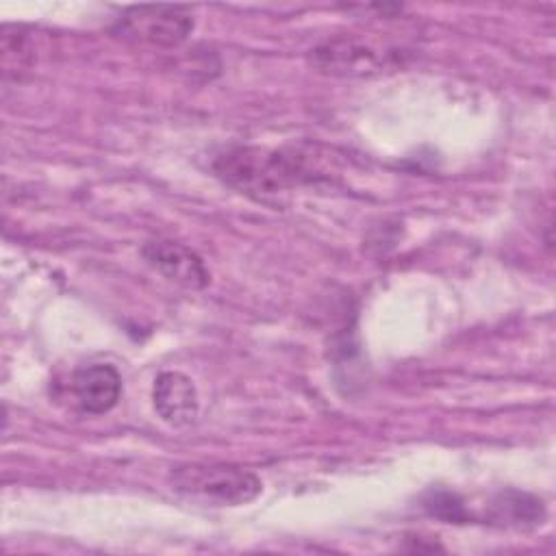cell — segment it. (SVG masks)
Wrapping results in <instances>:
<instances>
[{
  "label": "cell",
  "instance_id": "obj_4",
  "mask_svg": "<svg viewBox=\"0 0 556 556\" xmlns=\"http://www.w3.org/2000/svg\"><path fill=\"white\" fill-rule=\"evenodd\" d=\"M141 256L163 278L185 289H204L211 282L204 261L185 243L172 239H152L141 245Z\"/></svg>",
  "mask_w": 556,
  "mask_h": 556
},
{
  "label": "cell",
  "instance_id": "obj_6",
  "mask_svg": "<svg viewBox=\"0 0 556 556\" xmlns=\"http://www.w3.org/2000/svg\"><path fill=\"white\" fill-rule=\"evenodd\" d=\"M152 402L156 415L174 428L191 424L198 415L195 384L182 371H161L152 387Z\"/></svg>",
  "mask_w": 556,
  "mask_h": 556
},
{
  "label": "cell",
  "instance_id": "obj_8",
  "mask_svg": "<svg viewBox=\"0 0 556 556\" xmlns=\"http://www.w3.org/2000/svg\"><path fill=\"white\" fill-rule=\"evenodd\" d=\"M491 519L506 526L532 528L536 523H543L545 506L539 497L530 493L508 489L495 495V500L491 502Z\"/></svg>",
  "mask_w": 556,
  "mask_h": 556
},
{
  "label": "cell",
  "instance_id": "obj_1",
  "mask_svg": "<svg viewBox=\"0 0 556 556\" xmlns=\"http://www.w3.org/2000/svg\"><path fill=\"white\" fill-rule=\"evenodd\" d=\"M300 150H267L258 146H230L213 159L215 176L228 187L258 200H278L289 189L313 182L315 169Z\"/></svg>",
  "mask_w": 556,
  "mask_h": 556
},
{
  "label": "cell",
  "instance_id": "obj_5",
  "mask_svg": "<svg viewBox=\"0 0 556 556\" xmlns=\"http://www.w3.org/2000/svg\"><path fill=\"white\" fill-rule=\"evenodd\" d=\"M72 393L76 404L89 415H104L122 397V376L109 363L78 367L72 376Z\"/></svg>",
  "mask_w": 556,
  "mask_h": 556
},
{
  "label": "cell",
  "instance_id": "obj_7",
  "mask_svg": "<svg viewBox=\"0 0 556 556\" xmlns=\"http://www.w3.org/2000/svg\"><path fill=\"white\" fill-rule=\"evenodd\" d=\"M311 63L334 76H365L378 72L376 52L354 39H337L311 50Z\"/></svg>",
  "mask_w": 556,
  "mask_h": 556
},
{
  "label": "cell",
  "instance_id": "obj_3",
  "mask_svg": "<svg viewBox=\"0 0 556 556\" xmlns=\"http://www.w3.org/2000/svg\"><path fill=\"white\" fill-rule=\"evenodd\" d=\"M195 26L193 13L187 7H130L115 22L113 33L154 48H174L182 43Z\"/></svg>",
  "mask_w": 556,
  "mask_h": 556
},
{
  "label": "cell",
  "instance_id": "obj_2",
  "mask_svg": "<svg viewBox=\"0 0 556 556\" xmlns=\"http://www.w3.org/2000/svg\"><path fill=\"white\" fill-rule=\"evenodd\" d=\"M169 484L176 493L211 506H243L263 491L254 471L230 463L176 465L169 471Z\"/></svg>",
  "mask_w": 556,
  "mask_h": 556
},
{
  "label": "cell",
  "instance_id": "obj_9",
  "mask_svg": "<svg viewBox=\"0 0 556 556\" xmlns=\"http://www.w3.org/2000/svg\"><path fill=\"white\" fill-rule=\"evenodd\" d=\"M421 506L426 508L428 515L450 523H467L469 519V513L460 502V497L447 489H430L421 497Z\"/></svg>",
  "mask_w": 556,
  "mask_h": 556
}]
</instances>
